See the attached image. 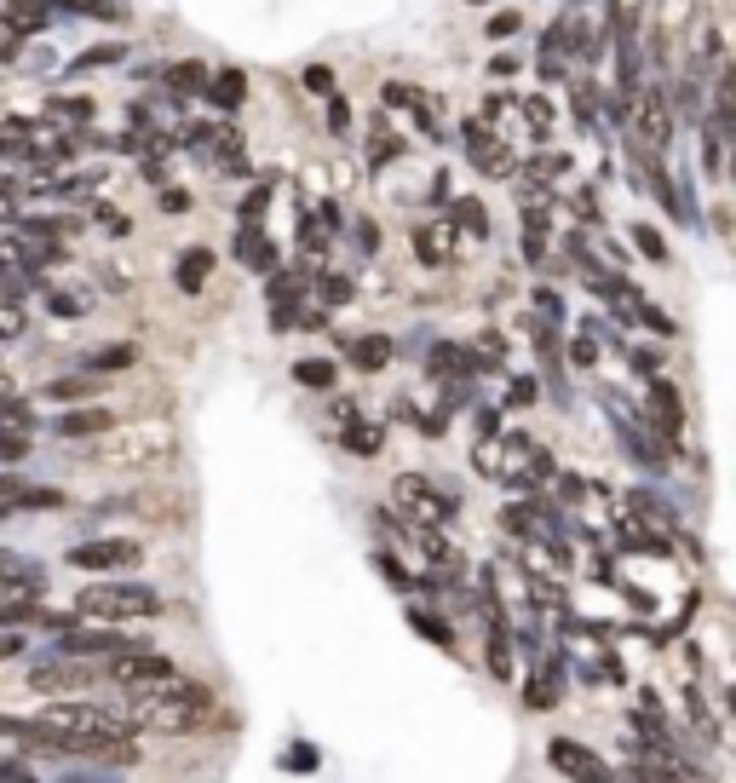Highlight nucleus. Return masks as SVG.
Returning a JSON list of instances; mask_svg holds the SVG:
<instances>
[{"mask_svg":"<svg viewBox=\"0 0 736 783\" xmlns=\"http://www.w3.org/2000/svg\"><path fill=\"white\" fill-rule=\"evenodd\" d=\"M213 714V692L208 686H150V692H133L127 697V720L138 732H196L208 726Z\"/></svg>","mask_w":736,"mask_h":783,"instance_id":"obj_1","label":"nucleus"},{"mask_svg":"<svg viewBox=\"0 0 736 783\" xmlns=\"http://www.w3.org/2000/svg\"><path fill=\"white\" fill-rule=\"evenodd\" d=\"M75 605L87 616H98V622H138V616L161 611V594L145 588V582H105V588H87Z\"/></svg>","mask_w":736,"mask_h":783,"instance_id":"obj_2","label":"nucleus"},{"mask_svg":"<svg viewBox=\"0 0 736 783\" xmlns=\"http://www.w3.org/2000/svg\"><path fill=\"white\" fill-rule=\"evenodd\" d=\"M40 720H52V726H64L75 737H93V743H127V714H110V709H93V702H52Z\"/></svg>","mask_w":736,"mask_h":783,"instance_id":"obj_3","label":"nucleus"},{"mask_svg":"<svg viewBox=\"0 0 736 783\" xmlns=\"http://www.w3.org/2000/svg\"><path fill=\"white\" fill-rule=\"evenodd\" d=\"M392 496H397V507H403V513L426 518V525H443V518L455 513V496L438 490L432 478H420V473H403L397 485H392Z\"/></svg>","mask_w":736,"mask_h":783,"instance_id":"obj_4","label":"nucleus"},{"mask_svg":"<svg viewBox=\"0 0 736 783\" xmlns=\"http://www.w3.org/2000/svg\"><path fill=\"white\" fill-rule=\"evenodd\" d=\"M110 674H115V686H127V692H150V686H168V680H173V662L161 657V651L133 646V651H121L110 662Z\"/></svg>","mask_w":736,"mask_h":783,"instance_id":"obj_5","label":"nucleus"},{"mask_svg":"<svg viewBox=\"0 0 736 783\" xmlns=\"http://www.w3.org/2000/svg\"><path fill=\"white\" fill-rule=\"evenodd\" d=\"M70 565L75 571H127V565H138V541H127V536L81 541V548H70Z\"/></svg>","mask_w":736,"mask_h":783,"instance_id":"obj_6","label":"nucleus"},{"mask_svg":"<svg viewBox=\"0 0 736 783\" xmlns=\"http://www.w3.org/2000/svg\"><path fill=\"white\" fill-rule=\"evenodd\" d=\"M633 127H639V145H650V150L667 145L673 115H667V105H662V93H639V98H633Z\"/></svg>","mask_w":736,"mask_h":783,"instance_id":"obj_7","label":"nucleus"},{"mask_svg":"<svg viewBox=\"0 0 736 783\" xmlns=\"http://www.w3.org/2000/svg\"><path fill=\"white\" fill-rule=\"evenodd\" d=\"M93 680V669L81 657H70V651H58V662H47V669H35L29 674V686L35 692H81Z\"/></svg>","mask_w":736,"mask_h":783,"instance_id":"obj_8","label":"nucleus"},{"mask_svg":"<svg viewBox=\"0 0 736 783\" xmlns=\"http://www.w3.org/2000/svg\"><path fill=\"white\" fill-rule=\"evenodd\" d=\"M58 490H35V485H24V478H12V473H0V518L7 513H24V507H58Z\"/></svg>","mask_w":736,"mask_h":783,"instance_id":"obj_9","label":"nucleus"},{"mask_svg":"<svg viewBox=\"0 0 736 783\" xmlns=\"http://www.w3.org/2000/svg\"><path fill=\"white\" fill-rule=\"evenodd\" d=\"M58 651H70V657H98V651H110V657H121V651H133L121 634H110V628H64V639H58Z\"/></svg>","mask_w":736,"mask_h":783,"instance_id":"obj_10","label":"nucleus"},{"mask_svg":"<svg viewBox=\"0 0 736 783\" xmlns=\"http://www.w3.org/2000/svg\"><path fill=\"white\" fill-rule=\"evenodd\" d=\"M466 145H473V162H478L483 173H513V156L501 150V138H495V133H483V122L466 127Z\"/></svg>","mask_w":736,"mask_h":783,"instance_id":"obj_11","label":"nucleus"},{"mask_svg":"<svg viewBox=\"0 0 736 783\" xmlns=\"http://www.w3.org/2000/svg\"><path fill=\"white\" fill-rule=\"evenodd\" d=\"M208 277H213V254L208 248H191V254L179 259V289L184 294H201V289H208Z\"/></svg>","mask_w":736,"mask_h":783,"instance_id":"obj_12","label":"nucleus"},{"mask_svg":"<svg viewBox=\"0 0 736 783\" xmlns=\"http://www.w3.org/2000/svg\"><path fill=\"white\" fill-rule=\"evenodd\" d=\"M650 404H657V427L667 432V444H673V438H679V392H673L667 387V380H657V387H650Z\"/></svg>","mask_w":736,"mask_h":783,"instance_id":"obj_13","label":"nucleus"},{"mask_svg":"<svg viewBox=\"0 0 736 783\" xmlns=\"http://www.w3.org/2000/svg\"><path fill=\"white\" fill-rule=\"evenodd\" d=\"M208 98H213L219 110H236L242 98H248V75H242V70H219L213 82H208Z\"/></svg>","mask_w":736,"mask_h":783,"instance_id":"obj_14","label":"nucleus"},{"mask_svg":"<svg viewBox=\"0 0 736 783\" xmlns=\"http://www.w3.org/2000/svg\"><path fill=\"white\" fill-rule=\"evenodd\" d=\"M552 767H564V772H587V778H610V772L599 767V760H592L587 749H576V743H569V737H559V743H552Z\"/></svg>","mask_w":736,"mask_h":783,"instance_id":"obj_15","label":"nucleus"},{"mask_svg":"<svg viewBox=\"0 0 736 783\" xmlns=\"http://www.w3.org/2000/svg\"><path fill=\"white\" fill-rule=\"evenodd\" d=\"M713 127H720L725 138L736 133V64L720 75V98H713Z\"/></svg>","mask_w":736,"mask_h":783,"instance_id":"obj_16","label":"nucleus"},{"mask_svg":"<svg viewBox=\"0 0 736 783\" xmlns=\"http://www.w3.org/2000/svg\"><path fill=\"white\" fill-rule=\"evenodd\" d=\"M110 420H115L110 409H75V415L58 420V432H64V438H87V432H105Z\"/></svg>","mask_w":736,"mask_h":783,"instance_id":"obj_17","label":"nucleus"},{"mask_svg":"<svg viewBox=\"0 0 736 783\" xmlns=\"http://www.w3.org/2000/svg\"><path fill=\"white\" fill-rule=\"evenodd\" d=\"M168 87H173L179 98L208 93V64H173V70H168Z\"/></svg>","mask_w":736,"mask_h":783,"instance_id":"obj_18","label":"nucleus"},{"mask_svg":"<svg viewBox=\"0 0 736 783\" xmlns=\"http://www.w3.org/2000/svg\"><path fill=\"white\" fill-rule=\"evenodd\" d=\"M196 145H201V150H213V156H224V162H236V145H242V138H236L231 127H201V133H196Z\"/></svg>","mask_w":736,"mask_h":783,"instance_id":"obj_19","label":"nucleus"},{"mask_svg":"<svg viewBox=\"0 0 736 783\" xmlns=\"http://www.w3.org/2000/svg\"><path fill=\"white\" fill-rule=\"evenodd\" d=\"M357 369H385V364H392V346H385V340L380 334H368V340H357Z\"/></svg>","mask_w":736,"mask_h":783,"instance_id":"obj_20","label":"nucleus"},{"mask_svg":"<svg viewBox=\"0 0 736 783\" xmlns=\"http://www.w3.org/2000/svg\"><path fill=\"white\" fill-rule=\"evenodd\" d=\"M7 17H12V24H24V29H40L52 12H47V0H12V12H7Z\"/></svg>","mask_w":736,"mask_h":783,"instance_id":"obj_21","label":"nucleus"},{"mask_svg":"<svg viewBox=\"0 0 736 783\" xmlns=\"http://www.w3.org/2000/svg\"><path fill=\"white\" fill-rule=\"evenodd\" d=\"M105 387V375H75V380H52V397H87V392H98Z\"/></svg>","mask_w":736,"mask_h":783,"instance_id":"obj_22","label":"nucleus"},{"mask_svg":"<svg viewBox=\"0 0 736 783\" xmlns=\"http://www.w3.org/2000/svg\"><path fill=\"white\" fill-rule=\"evenodd\" d=\"M294 375H299V387L322 392V387H329V380H334V364H322V357H305V364H299Z\"/></svg>","mask_w":736,"mask_h":783,"instance_id":"obj_23","label":"nucleus"},{"mask_svg":"<svg viewBox=\"0 0 736 783\" xmlns=\"http://www.w3.org/2000/svg\"><path fill=\"white\" fill-rule=\"evenodd\" d=\"M133 357H138L133 346H105V352H93V369H98V375H105V369H127Z\"/></svg>","mask_w":736,"mask_h":783,"instance_id":"obj_24","label":"nucleus"},{"mask_svg":"<svg viewBox=\"0 0 736 783\" xmlns=\"http://www.w3.org/2000/svg\"><path fill=\"white\" fill-rule=\"evenodd\" d=\"M432 369H455V375H473V357L455 352V346H438L432 352Z\"/></svg>","mask_w":736,"mask_h":783,"instance_id":"obj_25","label":"nucleus"},{"mask_svg":"<svg viewBox=\"0 0 736 783\" xmlns=\"http://www.w3.org/2000/svg\"><path fill=\"white\" fill-rule=\"evenodd\" d=\"M345 444H352L357 455H375L380 450V427H345Z\"/></svg>","mask_w":736,"mask_h":783,"instance_id":"obj_26","label":"nucleus"},{"mask_svg":"<svg viewBox=\"0 0 736 783\" xmlns=\"http://www.w3.org/2000/svg\"><path fill=\"white\" fill-rule=\"evenodd\" d=\"M242 259H248V266H259V271H271V243H259V236H242Z\"/></svg>","mask_w":736,"mask_h":783,"instance_id":"obj_27","label":"nucleus"},{"mask_svg":"<svg viewBox=\"0 0 736 783\" xmlns=\"http://www.w3.org/2000/svg\"><path fill=\"white\" fill-rule=\"evenodd\" d=\"M0 427H29V404H24V397H0Z\"/></svg>","mask_w":736,"mask_h":783,"instance_id":"obj_28","label":"nucleus"},{"mask_svg":"<svg viewBox=\"0 0 736 783\" xmlns=\"http://www.w3.org/2000/svg\"><path fill=\"white\" fill-rule=\"evenodd\" d=\"M24 35H29V29H24V24H12V17L0 24V64H7V58H12L17 47H24Z\"/></svg>","mask_w":736,"mask_h":783,"instance_id":"obj_29","label":"nucleus"},{"mask_svg":"<svg viewBox=\"0 0 736 783\" xmlns=\"http://www.w3.org/2000/svg\"><path fill=\"white\" fill-rule=\"evenodd\" d=\"M17 334H24V311L12 299H0V340H17Z\"/></svg>","mask_w":736,"mask_h":783,"instance_id":"obj_30","label":"nucleus"},{"mask_svg":"<svg viewBox=\"0 0 736 783\" xmlns=\"http://www.w3.org/2000/svg\"><path fill=\"white\" fill-rule=\"evenodd\" d=\"M0 150H29V127L24 122H0Z\"/></svg>","mask_w":736,"mask_h":783,"instance_id":"obj_31","label":"nucleus"},{"mask_svg":"<svg viewBox=\"0 0 736 783\" xmlns=\"http://www.w3.org/2000/svg\"><path fill=\"white\" fill-rule=\"evenodd\" d=\"M415 628H420L426 639H438V646H455V639H449V628H443V622H438V616H426V611H415Z\"/></svg>","mask_w":736,"mask_h":783,"instance_id":"obj_32","label":"nucleus"},{"mask_svg":"<svg viewBox=\"0 0 736 783\" xmlns=\"http://www.w3.org/2000/svg\"><path fill=\"white\" fill-rule=\"evenodd\" d=\"M455 219H461L466 231H489V213H483L478 203H461V208H455Z\"/></svg>","mask_w":736,"mask_h":783,"instance_id":"obj_33","label":"nucleus"},{"mask_svg":"<svg viewBox=\"0 0 736 783\" xmlns=\"http://www.w3.org/2000/svg\"><path fill=\"white\" fill-rule=\"evenodd\" d=\"M98 64H121V47H93L75 70H98Z\"/></svg>","mask_w":736,"mask_h":783,"instance_id":"obj_34","label":"nucleus"},{"mask_svg":"<svg viewBox=\"0 0 736 783\" xmlns=\"http://www.w3.org/2000/svg\"><path fill=\"white\" fill-rule=\"evenodd\" d=\"M633 236H639V248H645L650 259H667V243H662V236H657V231H650V225H639V231H633Z\"/></svg>","mask_w":736,"mask_h":783,"instance_id":"obj_35","label":"nucleus"},{"mask_svg":"<svg viewBox=\"0 0 736 783\" xmlns=\"http://www.w3.org/2000/svg\"><path fill=\"white\" fill-rule=\"evenodd\" d=\"M529 702H536V709H552V702H559V686H552V680H536V686H529Z\"/></svg>","mask_w":736,"mask_h":783,"instance_id":"obj_36","label":"nucleus"},{"mask_svg":"<svg viewBox=\"0 0 736 783\" xmlns=\"http://www.w3.org/2000/svg\"><path fill=\"white\" fill-rule=\"evenodd\" d=\"M17 616H35V605H29V599H7V605H0V622H17Z\"/></svg>","mask_w":736,"mask_h":783,"instance_id":"obj_37","label":"nucleus"},{"mask_svg":"<svg viewBox=\"0 0 736 783\" xmlns=\"http://www.w3.org/2000/svg\"><path fill=\"white\" fill-rule=\"evenodd\" d=\"M518 24H524V17H518V12H495V17H489V29H495V35H513Z\"/></svg>","mask_w":736,"mask_h":783,"instance_id":"obj_38","label":"nucleus"},{"mask_svg":"<svg viewBox=\"0 0 736 783\" xmlns=\"http://www.w3.org/2000/svg\"><path fill=\"white\" fill-rule=\"evenodd\" d=\"M81 306H87V299H75V294H52V311H64V317H75Z\"/></svg>","mask_w":736,"mask_h":783,"instance_id":"obj_39","label":"nucleus"},{"mask_svg":"<svg viewBox=\"0 0 736 783\" xmlns=\"http://www.w3.org/2000/svg\"><path fill=\"white\" fill-rule=\"evenodd\" d=\"M0 778H12V783H24V778H29V767H24V760H0Z\"/></svg>","mask_w":736,"mask_h":783,"instance_id":"obj_40","label":"nucleus"},{"mask_svg":"<svg viewBox=\"0 0 736 783\" xmlns=\"http://www.w3.org/2000/svg\"><path fill=\"white\" fill-rule=\"evenodd\" d=\"M329 299H352V283H345V277H329V289H322Z\"/></svg>","mask_w":736,"mask_h":783,"instance_id":"obj_41","label":"nucleus"},{"mask_svg":"<svg viewBox=\"0 0 736 783\" xmlns=\"http://www.w3.org/2000/svg\"><path fill=\"white\" fill-rule=\"evenodd\" d=\"M12 651H24V639H17V634H0V662H7Z\"/></svg>","mask_w":736,"mask_h":783,"instance_id":"obj_42","label":"nucleus"},{"mask_svg":"<svg viewBox=\"0 0 736 783\" xmlns=\"http://www.w3.org/2000/svg\"><path fill=\"white\" fill-rule=\"evenodd\" d=\"M7 576H17V553H0V582Z\"/></svg>","mask_w":736,"mask_h":783,"instance_id":"obj_43","label":"nucleus"},{"mask_svg":"<svg viewBox=\"0 0 736 783\" xmlns=\"http://www.w3.org/2000/svg\"><path fill=\"white\" fill-rule=\"evenodd\" d=\"M7 213H12V208H7V203H0V219H7Z\"/></svg>","mask_w":736,"mask_h":783,"instance_id":"obj_44","label":"nucleus"}]
</instances>
